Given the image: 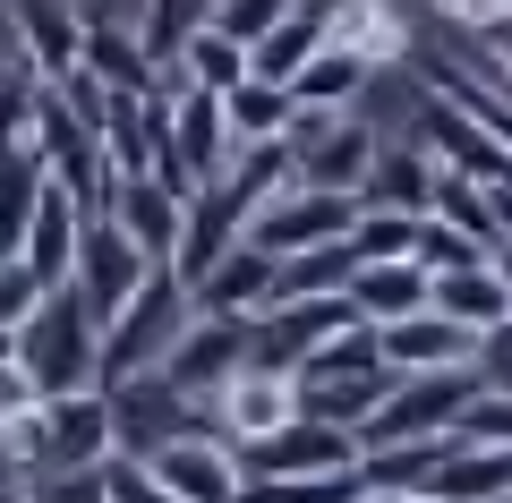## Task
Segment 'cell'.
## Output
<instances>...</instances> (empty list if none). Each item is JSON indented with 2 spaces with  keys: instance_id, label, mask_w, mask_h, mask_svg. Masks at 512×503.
Here are the masks:
<instances>
[{
  "instance_id": "cell-8",
  "label": "cell",
  "mask_w": 512,
  "mask_h": 503,
  "mask_svg": "<svg viewBox=\"0 0 512 503\" xmlns=\"http://www.w3.org/2000/svg\"><path fill=\"white\" fill-rule=\"evenodd\" d=\"M111 461V401L103 393H69L43 401V444H35V478H77V469ZM26 478V486H35Z\"/></svg>"
},
{
  "instance_id": "cell-27",
  "label": "cell",
  "mask_w": 512,
  "mask_h": 503,
  "mask_svg": "<svg viewBox=\"0 0 512 503\" xmlns=\"http://www.w3.org/2000/svg\"><path fill=\"white\" fill-rule=\"evenodd\" d=\"M367 77H376V69H359V60H350L342 43H325V52H316L308 69L291 77V103H299V120H333V111H350Z\"/></svg>"
},
{
  "instance_id": "cell-1",
  "label": "cell",
  "mask_w": 512,
  "mask_h": 503,
  "mask_svg": "<svg viewBox=\"0 0 512 503\" xmlns=\"http://www.w3.org/2000/svg\"><path fill=\"white\" fill-rule=\"evenodd\" d=\"M9 359L26 367L43 401H69V393H103L94 384V359H103V324L86 316L77 290H43V307L9 333Z\"/></svg>"
},
{
  "instance_id": "cell-22",
  "label": "cell",
  "mask_w": 512,
  "mask_h": 503,
  "mask_svg": "<svg viewBox=\"0 0 512 503\" xmlns=\"http://www.w3.org/2000/svg\"><path fill=\"white\" fill-rule=\"evenodd\" d=\"M427 307H436L453 333H470V342H487L495 324H512V299H504V282H495V265H470V273L427 282Z\"/></svg>"
},
{
  "instance_id": "cell-19",
  "label": "cell",
  "mask_w": 512,
  "mask_h": 503,
  "mask_svg": "<svg viewBox=\"0 0 512 503\" xmlns=\"http://www.w3.org/2000/svg\"><path fill=\"white\" fill-rule=\"evenodd\" d=\"M376 350H384V367H393V376H444V367H470V359H478V342H470V333H453L436 307H419V316H402V324H384Z\"/></svg>"
},
{
  "instance_id": "cell-25",
  "label": "cell",
  "mask_w": 512,
  "mask_h": 503,
  "mask_svg": "<svg viewBox=\"0 0 512 503\" xmlns=\"http://www.w3.org/2000/svg\"><path fill=\"white\" fill-rule=\"evenodd\" d=\"M427 503H512V452L453 444V452H444V469L427 478Z\"/></svg>"
},
{
  "instance_id": "cell-32",
  "label": "cell",
  "mask_w": 512,
  "mask_h": 503,
  "mask_svg": "<svg viewBox=\"0 0 512 503\" xmlns=\"http://www.w3.org/2000/svg\"><path fill=\"white\" fill-rule=\"evenodd\" d=\"M410 265H419L427 282H444V273H470V265H495V256L478 248V239H461L453 222H436V214H427L419 231H410Z\"/></svg>"
},
{
  "instance_id": "cell-28",
  "label": "cell",
  "mask_w": 512,
  "mask_h": 503,
  "mask_svg": "<svg viewBox=\"0 0 512 503\" xmlns=\"http://www.w3.org/2000/svg\"><path fill=\"white\" fill-rule=\"evenodd\" d=\"M222 128H231V154H239V145H282L299 128V103L282 86H256V77H248L239 94H222Z\"/></svg>"
},
{
  "instance_id": "cell-18",
  "label": "cell",
  "mask_w": 512,
  "mask_h": 503,
  "mask_svg": "<svg viewBox=\"0 0 512 503\" xmlns=\"http://www.w3.org/2000/svg\"><path fill=\"white\" fill-rule=\"evenodd\" d=\"M103 222L146 256L154 273H171V248H180V197H163L154 180H120V188H111V205H103Z\"/></svg>"
},
{
  "instance_id": "cell-42",
  "label": "cell",
  "mask_w": 512,
  "mask_h": 503,
  "mask_svg": "<svg viewBox=\"0 0 512 503\" xmlns=\"http://www.w3.org/2000/svg\"><path fill=\"white\" fill-rule=\"evenodd\" d=\"M103 486H111V503H171L163 486L146 478V461H103Z\"/></svg>"
},
{
  "instance_id": "cell-13",
  "label": "cell",
  "mask_w": 512,
  "mask_h": 503,
  "mask_svg": "<svg viewBox=\"0 0 512 503\" xmlns=\"http://www.w3.org/2000/svg\"><path fill=\"white\" fill-rule=\"evenodd\" d=\"M188 307H197V316H222V324H265L282 307V265H274V256H256L248 239H239V248L188 290Z\"/></svg>"
},
{
  "instance_id": "cell-30",
  "label": "cell",
  "mask_w": 512,
  "mask_h": 503,
  "mask_svg": "<svg viewBox=\"0 0 512 503\" xmlns=\"http://www.w3.org/2000/svg\"><path fill=\"white\" fill-rule=\"evenodd\" d=\"M197 35H205V9H197V0H154V9H137V43H146V60H154V86L188 60V43H197Z\"/></svg>"
},
{
  "instance_id": "cell-36",
  "label": "cell",
  "mask_w": 512,
  "mask_h": 503,
  "mask_svg": "<svg viewBox=\"0 0 512 503\" xmlns=\"http://www.w3.org/2000/svg\"><path fill=\"white\" fill-rule=\"evenodd\" d=\"M410 231L419 222H402V214H359L350 222V265H410Z\"/></svg>"
},
{
  "instance_id": "cell-9",
  "label": "cell",
  "mask_w": 512,
  "mask_h": 503,
  "mask_svg": "<svg viewBox=\"0 0 512 503\" xmlns=\"http://www.w3.org/2000/svg\"><path fill=\"white\" fill-rule=\"evenodd\" d=\"M410 145L436 162L444 180H470V188H487V197H495V188H512V154L487 137V128H470L461 111H444V103H427V111H419Z\"/></svg>"
},
{
  "instance_id": "cell-43",
  "label": "cell",
  "mask_w": 512,
  "mask_h": 503,
  "mask_svg": "<svg viewBox=\"0 0 512 503\" xmlns=\"http://www.w3.org/2000/svg\"><path fill=\"white\" fill-rule=\"evenodd\" d=\"M487 205H495V256H512V188H495Z\"/></svg>"
},
{
  "instance_id": "cell-23",
  "label": "cell",
  "mask_w": 512,
  "mask_h": 503,
  "mask_svg": "<svg viewBox=\"0 0 512 503\" xmlns=\"http://www.w3.org/2000/svg\"><path fill=\"white\" fill-rule=\"evenodd\" d=\"M342 299H350V316H359L367 333H384V324H402V316L427 307V273L419 265H359Z\"/></svg>"
},
{
  "instance_id": "cell-2",
  "label": "cell",
  "mask_w": 512,
  "mask_h": 503,
  "mask_svg": "<svg viewBox=\"0 0 512 503\" xmlns=\"http://www.w3.org/2000/svg\"><path fill=\"white\" fill-rule=\"evenodd\" d=\"M188 324H197L188 290L171 282V273H154V282L137 290V299H128L111 324H103V359H94V384H103V393H120V384H146V376H163L171 342H180Z\"/></svg>"
},
{
  "instance_id": "cell-26",
  "label": "cell",
  "mask_w": 512,
  "mask_h": 503,
  "mask_svg": "<svg viewBox=\"0 0 512 503\" xmlns=\"http://www.w3.org/2000/svg\"><path fill=\"white\" fill-rule=\"evenodd\" d=\"M291 145H239L231 154V171H222V197H231V214L248 222V214H265L274 197H291Z\"/></svg>"
},
{
  "instance_id": "cell-38",
  "label": "cell",
  "mask_w": 512,
  "mask_h": 503,
  "mask_svg": "<svg viewBox=\"0 0 512 503\" xmlns=\"http://www.w3.org/2000/svg\"><path fill=\"white\" fill-rule=\"evenodd\" d=\"M35 307H43V282L18 265V256H0V342H9V333H18Z\"/></svg>"
},
{
  "instance_id": "cell-20",
  "label": "cell",
  "mask_w": 512,
  "mask_h": 503,
  "mask_svg": "<svg viewBox=\"0 0 512 503\" xmlns=\"http://www.w3.org/2000/svg\"><path fill=\"white\" fill-rule=\"evenodd\" d=\"M77 239H86V205H77V197H60V188H43L35 222H26L18 265L35 273L43 290H69V273H77Z\"/></svg>"
},
{
  "instance_id": "cell-16",
  "label": "cell",
  "mask_w": 512,
  "mask_h": 503,
  "mask_svg": "<svg viewBox=\"0 0 512 503\" xmlns=\"http://www.w3.org/2000/svg\"><path fill=\"white\" fill-rule=\"evenodd\" d=\"M359 214H402V222H427L436 214V162L419 145H376L359 180Z\"/></svg>"
},
{
  "instance_id": "cell-29",
  "label": "cell",
  "mask_w": 512,
  "mask_h": 503,
  "mask_svg": "<svg viewBox=\"0 0 512 503\" xmlns=\"http://www.w3.org/2000/svg\"><path fill=\"white\" fill-rule=\"evenodd\" d=\"M333 43H342L359 69H393V60L410 52V18L402 9H376V0H367V9H333Z\"/></svg>"
},
{
  "instance_id": "cell-24",
  "label": "cell",
  "mask_w": 512,
  "mask_h": 503,
  "mask_svg": "<svg viewBox=\"0 0 512 503\" xmlns=\"http://www.w3.org/2000/svg\"><path fill=\"white\" fill-rule=\"evenodd\" d=\"M444 452H453V435H436V444H384V452H359V486L376 503H419L427 478L444 469Z\"/></svg>"
},
{
  "instance_id": "cell-31",
  "label": "cell",
  "mask_w": 512,
  "mask_h": 503,
  "mask_svg": "<svg viewBox=\"0 0 512 503\" xmlns=\"http://www.w3.org/2000/svg\"><path fill=\"white\" fill-rule=\"evenodd\" d=\"M171 77H180L188 94H214V103H222V94H239V86H248V52H231V43H222L214 26H205V35L188 43V60H180Z\"/></svg>"
},
{
  "instance_id": "cell-35",
  "label": "cell",
  "mask_w": 512,
  "mask_h": 503,
  "mask_svg": "<svg viewBox=\"0 0 512 503\" xmlns=\"http://www.w3.org/2000/svg\"><path fill=\"white\" fill-rule=\"evenodd\" d=\"M282 9H291V0H214V9H205V26H214L231 52H256V43L282 26Z\"/></svg>"
},
{
  "instance_id": "cell-12",
  "label": "cell",
  "mask_w": 512,
  "mask_h": 503,
  "mask_svg": "<svg viewBox=\"0 0 512 503\" xmlns=\"http://www.w3.org/2000/svg\"><path fill=\"white\" fill-rule=\"evenodd\" d=\"M77 77H94L111 103H146L154 94V60L137 43V9H86V60H77Z\"/></svg>"
},
{
  "instance_id": "cell-5",
  "label": "cell",
  "mask_w": 512,
  "mask_h": 503,
  "mask_svg": "<svg viewBox=\"0 0 512 503\" xmlns=\"http://www.w3.org/2000/svg\"><path fill=\"white\" fill-rule=\"evenodd\" d=\"M282 145H291V180H299V188H325V197H359L367 162H376V128H367L359 111L299 120Z\"/></svg>"
},
{
  "instance_id": "cell-41",
  "label": "cell",
  "mask_w": 512,
  "mask_h": 503,
  "mask_svg": "<svg viewBox=\"0 0 512 503\" xmlns=\"http://www.w3.org/2000/svg\"><path fill=\"white\" fill-rule=\"evenodd\" d=\"M478 384H487V393H512V324H495L487 342H478Z\"/></svg>"
},
{
  "instance_id": "cell-15",
  "label": "cell",
  "mask_w": 512,
  "mask_h": 503,
  "mask_svg": "<svg viewBox=\"0 0 512 503\" xmlns=\"http://www.w3.org/2000/svg\"><path fill=\"white\" fill-rule=\"evenodd\" d=\"M18 60L35 77V94H60L86 60V9H60V0H26L18 9Z\"/></svg>"
},
{
  "instance_id": "cell-4",
  "label": "cell",
  "mask_w": 512,
  "mask_h": 503,
  "mask_svg": "<svg viewBox=\"0 0 512 503\" xmlns=\"http://www.w3.org/2000/svg\"><path fill=\"white\" fill-rule=\"evenodd\" d=\"M350 222H359V197H325V188H291V197H274L265 214H248V248L274 256V265H291V256H316V248H342Z\"/></svg>"
},
{
  "instance_id": "cell-44",
  "label": "cell",
  "mask_w": 512,
  "mask_h": 503,
  "mask_svg": "<svg viewBox=\"0 0 512 503\" xmlns=\"http://www.w3.org/2000/svg\"><path fill=\"white\" fill-rule=\"evenodd\" d=\"M0 503H26V478H18V469H0Z\"/></svg>"
},
{
  "instance_id": "cell-6",
  "label": "cell",
  "mask_w": 512,
  "mask_h": 503,
  "mask_svg": "<svg viewBox=\"0 0 512 503\" xmlns=\"http://www.w3.org/2000/svg\"><path fill=\"white\" fill-rule=\"evenodd\" d=\"M291 418H299V384L291 376H265V367H239V376L205 401V435H214L222 452L265 444V435H282Z\"/></svg>"
},
{
  "instance_id": "cell-39",
  "label": "cell",
  "mask_w": 512,
  "mask_h": 503,
  "mask_svg": "<svg viewBox=\"0 0 512 503\" xmlns=\"http://www.w3.org/2000/svg\"><path fill=\"white\" fill-rule=\"evenodd\" d=\"M26 503H111V486H103V469H77V478H35Z\"/></svg>"
},
{
  "instance_id": "cell-37",
  "label": "cell",
  "mask_w": 512,
  "mask_h": 503,
  "mask_svg": "<svg viewBox=\"0 0 512 503\" xmlns=\"http://www.w3.org/2000/svg\"><path fill=\"white\" fill-rule=\"evenodd\" d=\"M453 444H487V452H512V393H487V384H478V401L461 410Z\"/></svg>"
},
{
  "instance_id": "cell-11",
  "label": "cell",
  "mask_w": 512,
  "mask_h": 503,
  "mask_svg": "<svg viewBox=\"0 0 512 503\" xmlns=\"http://www.w3.org/2000/svg\"><path fill=\"white\" fill-rule=\"evenodd\" d=\"M146 478L163 486L171 503H239V452H222L214 435H171V444L146 452Z\"/></svg>"
},
{
  "instance_id": "cell-45",
  "label": "cell",
  "mask_w": 512,
  "mask_h": 503,
  "mask_svg": "<svg viewBox=\"0 0 512 503\" xmlns=\"http://www.w3.org/2000/svg\"><path fill=\"white\" fill-rule=\"evenodd\" d=\"M495 282H504V299H512V256H495Z\"/></svg>"
},
{
  "instance_id": "cell-21",
  "label": "cell",
  "mask_w": 512,
  "mask_h": 503,
  "mask_svg": "<svg viewBox=\"0 0 512 503\" xmlns=\"http://www.w3.org/2000/svg\"><path fill=\"white\" fill-rule=\"evenodd\" d=\"M325 43H333V9H325V0H299V9H282L274 35L248 52V77H256V86H282V94H291V77L308 69Z\"/></svg>"
},
{
  "instance_id": "cell-7",
  "label": "cell",
  "mask_w": 512,
  "mask_h": 503,
  "mask_svg": "<svg viewBox=\"0 0 512 503\" xmlns=\"http://www.w3.org/2000/svg\"><path fill=\"white\" fill-rule=\"evenodd\" d=\"M248 367V324H222V316H197L171 342V359H163V393L171 401H188V410L205 418V401L222 393V384Z\"/></svg>"
},
{
  "instance_id": "cell-33",
  "label": "cell",
  "mask_w": 512,
  "mask_h": 503,
  "mask_svg": "<svg viewBox=\"0 0 512 503\" xmlns=\"http://www.w3.org/2000/svg\"><path fill=\"white\" fill-rule=\"evenodd\" d=\"M239 503H367L359 469H333V478H248Z\"/></svg>"
},
{
  "instance_id": "cell-10",
  "label": "cell",
  "mask_w": 512,
  "mask_h": 503,
  "mask_svg": "<svg viewBox=\"0 0 512 503\" xmlns=\"http://www.w3.org/2000/svg\"><path fill=\"white\" fill-rule=\"evenodd\" d=\"M146 282H154L146 256L128 248L111 222H86V239H77V273H69V290L86 299V316H94V324H111L128 299H137V290H146Z\"/></svg>"
},
{
  "instance_id": "cell-34",
  "label": "cell",
  "mask_w": 512,
  "mask_h": 503,
  "mask_svg": "<svg viewBox=\"0 0 512 503\" xmlns=\"http://www.w3.org/2000/svg\"><path fill=\"white\" fill-rule=\"evenodd\" d=\"M376 367H384L376 333H367V324H342V333H333V342L316 350L308 367H299V384H333V376H376Z\"/></svg>"
},
{
  "instance_id": "cell-40",
  "label": "cell",
  "mask_w": 512,
  "mask_h": 503,
  "mask_svg": "<svg viewBox=\"0 0 512 503\" xmlns=\"http://www.w3.org/2000/svg\"><path fill=\"white\" fill-rule=\"evenodd\" d=\"M453 18L478 26V43H487V60L504 69V94H512V9H453Z\"/></svg>"
},
{
  "instance_id": "cell-14",
  "label": "cell",
  "mask_w": 512,
  "mask_h": 503,
  "mask_svg": "<svg viewBox=\"0 0 512 503\" xmlns=\"http://www.w3.org/2000/svg\"><path fill=\"white\" fill-rule=\"evenodd\" d=\"M333 469H359V444L316 427V418H291L282 435L239 452V478H333Z\"/></svg>"
},
{
  "instance_id": "cell-3",
  "label": "cell",
  "mask_w": 512,
  "mask_h": 503,
  "mask_svg": "<svg viewBox=\"0 0 512 503\" xmlns=\"http://www.w3.org/2000/svg\"><path fill=\"white\" fill-rule=\"evenodd\" d=\"M478 401V367H444V376H402L393 401L359 427V452H384V444H436V435L461 427V410Z\"/></svg>"
},
{
  "instance_id": "cell-17",
  "label": "cell",
  "mask_w": 512,
  "mask_h": 503,
  "mask_svg": "<svg viewBox=\"0 0 512 503\" xmlns=\"http://www.w3.org/2000/svg\"><path fill=\"white\" fill-rule=\"evenodd\" d=\"M239 231H248V222L231 214V197H222V188H197V197L180 205V248H171V282H180V290H197L205 273H214L222 256L239 248Z\"/></svg>"
}]
</instances>
